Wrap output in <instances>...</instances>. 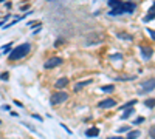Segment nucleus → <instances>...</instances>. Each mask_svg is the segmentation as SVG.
<instances>
[{
	"label": "nucleus",
	"mask_w": 155,
	"mask_h": 139,
	"mask_svg": "<svg viewBox=\"0 0 155 139\" xmlns=\"http://www.w3.org/2000/svg\"><path fill=\"white\" fill-rule=\"evenodd\" d=\"M0 26H3V22H0Z\"/></svg>",
	"instance_id": "obj_29"
},
{
	"label": "nucleus",
	"mask_w": 155,
	"mask_h": 139,
	"mask_svg": "<svg viewBox=\"0 0 155 139\" xmlns=\"http://www.w3.org/2000/svg\"><path fill=\"white\" fill-rule=\"evenodd\" d=\"M67 84H68V79L67 77H62V79H59V81L56 82V88H64Z\"/></svg>",
	"instance_id": "obj_11"
},
{
	"label": "nucleus",
	"mask_w": 155,
	"mask_h": 139,
	"mask_svg": "<svg viewBox=\"0 0 155 139\" xmlns=\"http://www.w3.org/2000/svg\"><path fill=\"white\" fill-rule=\"evenodd\" d=\"M129 128H130V127H121V128H120V133H124V131H127Z\"/></svg>",
	"instance_id": "obj_23"
},
{
	"label": "nucleus",
	"mask_w": 155,
	"mask_h": 139,
	"mask_svg": "<svg viewBox=\"0 0 155 139\" xmlns=\"http://www.w3.org/2000/svg\"><path fill=\"white\" fill-rule=\"evenodd\" d=\"M132 114H133V108H132V107H129V108H127V110L124 111V114H123L121 117H123V119H129V117H130Z\"/></svg>",
	"instance_id": "obj_13"
},
{
	"label": "nucleus",
	"mask_w": 155,
	"mask_h": 139,
	"mask_svg": "<svg viewBox=\"0 0 155 139\" xmlns=\"http://www.w3.org/2000/svg\"><path fill=\"white\" fill-rule=\"evenodd\" d=\"M153 88H155V77L147 79L146 82H143V85H141V93H150Z\"/></svg>",
	"instance_id": "obj_4"
},
{
	"label": "nucleus",
	"mask_w": 155,
	"mask_h": 139,
	"mask_svg": "<svg viewBox=\"0 0 155 139\" xmlns=\"http://www.w3.org/2000/svg\"><path fill=\"white\" fill-rule=\"evenodd\" d=\"M14 104H16L17 107H23V104H20V102H19V101H14Z\"/></svg>",
	"instance_id": "obj_26"
},
{
	"label": "nucleus",
	"mask_w": 155,
	"mask_h": 139,
	"mask_svg": "<svg viewBox=\"0 0 155 139\" xmlns=\"http://www.w3.org/2000/svg\"><path fill=\"white\" fill-rule=\"evenodd\" d=\"M143 121H144V117H138V119H137V121H135L133 124H141Z\"/></svg>",
	"instance_id": "obj_22"
},
{
	"label": "nucleus",
	"mask_w": 155,
	"mask_h": 139,
	"mask_svg": "<svg viewBox=\"0 0 155 139\" xmlns=\"http://www.w3.org/2000/svg\"><path fill=\"white\" fill-rule=\"evenodd\" d=\"M153 19H155V11L153 9H149L147 16L143 17V22H150V20H153Z\"/></svg>",
	"instance_id": "obj_10"
},
{
	"label": "nucleus",
	"mask_w": 155,
	"mask_h": 139,
	"mask_svg": "<svg viewBox=\"0 0 155 139\" xmlns=\"http://www.w3.org/2000/svg\"><path fill=\"white\" fill-rule=\"evenodd\" d=\"M2 108H3V110H6V111H9V105H3Z\"/></svg>",
	"instance_id": "obj_27"
},
{
	"label": "nucleus",
	"mask_w": 155,
	"mask_h": 139,
	"mask_svg": "<svg viewBox=\"0 0 155 139\" xmlns=\"http://www.w3.org/2000/svg\"><path fill=\"white\" fill-rule=\"evenodd\" d=\"M150 136L155 139V127H152V128H150Z\"/></svg>",
	"instance_id": "obj_24"
},
{
	"label": "nucleus",
	"mask_w": 155,
	"mask_h": 139,
	"mask_svg": "<svg viewBox=\"0 0 155 139\" xmlns=\"http://www.w3.org/2000/svg\"><path fill=\"white\" fill-rule=\"evenodd\" d=\"M102 91L104 93H112V91H115V87L113 85H104L102 87Z\"/></svg>",
	"instance_id": "obj_17"
},
{
	"label": "nucleus",
	"mask_w": 155,
	"mask_h": 139,
	"mask_svg": "<svg viewBox=\"0 0 155 139\" xmlns=\"http://www.w3.org/2000/svg\"><path fill=\"white\" fill-rule=\"evenodd\" d=\"M120 39H124V40H129V42H132V36L130 34H126V33H118L116 34Z\"/></svg>",
	"instance_id": "obj_12"
},
{
	"label": "nucleus",
	"mask_w": 155,
	"mask_h": 139,
	"mask_svg": "<svg viewBox=\"0 0 155 139\" xmlns=\"http://www.w3.org/2000/svg\"><path fill=\"white\" fill-rule=\"evenodd\" d=\"M88 84H92V79H87V81H84V82L76 84V85H74V91H79V90H82V88H84V87H87Z\"/></svg>",
	"instance_id": "obj_8"
},
{
	"label": "nucleus",
	"mask_w": 155,
	"mask_h": 139,
	"mask_svg": "<svg viewBox=\"0 0 155 139\" xmlns=\"http://www.w3.org/2000/svg\"><path fill=\"white\" fill-rule=\"evenodd\" d=\"M28 25H30V26L33 28V26H39V25H41V23H39V22H30Z\"/></svg>",
	"instance_id": "obj_21"
},
{
	"label": "nucleus",
	"mask_w": 155,
	"mask_h": 139,
	"mask_svg": "<svg viewBox=\"0 0 155 139\" xmlns=\"http://www.w3.org/2000/svg\"><path fill=\"white\" fill-rule=\"evenodd\" d=\"M138 136H140V131H138V130H133V131H129L127 139H137Z\"/></svg>",
	"instance_id": "obj_14"
},
{
	"label": "nucleus",
	"mask_w": 155,
	"mask_h": 139,
	"mask_svg": "<svg viewBox=\"0 0 155 139\" xmlns=\"http://www.w3.org/2000/svg\"><path fill=\"white\" fill-rule=\"evenodd\" d=\"M115 101H113V99H106V101H102L101 104H99V107L101 108H112V107H115Z\"/></svg>",
	"instance_id": "obj_7"
},
{
	"label": "nucleus",
	"mask_w": 155,
	"mask_h": 139,
	"mask_svg": "<svg viewBox=\"0 0 155 139\" xmlns=\"http://www.w3.org/2000/svg\"><path fill=\"white\" fill-rule=\"evenodd\" d=\"M135 8H137V5H135L133 2H121V0H118V3H116L113 6V9L109 12L110 16H121V14H126V12H133Z\"/></svg>",
	"instance_id": "obj_1"
},
{
	"label": "nucleus",
	"mask_w": 155,
	"mask_h": 139,
	"mask_svg": "<svg viewBox=\"0 0 155 139\" xmlns=\"http://www.w3.org/2000/svg\"><path fill=\"white\" fill-rule=\"evenodd\" d=\"M31 50V43H22L17 48H14L12 51H9V60H19V59H23Z\"/></svg>",
	"instance_id": "obj_2"
},
{
	"label": "nucleus",
	"mask_w": 155,
	"mask_h": 139,
	"mask_svg": "<svg viewBox=\"0 0 155 139\" xmlns=\"http://www.w3.org/2000/svg\"><path fill=\"white\" fill-rule=\"evenodd\" d=\"M85 134H87L88 137H96V136L99 134V130H98V128H88V130L85 131Z\"/></svg>",
	"instance_id": "obj_9"
},
{
	"label": "nucleus",
	"mask_w": 155,
	"mask_h": 139,
	"mask_svg": "<svg viewBox=\"0 0 155 139\" xmlns=\"http://www.w3.org/2000/svg\"><path fill=\"white\" fill-rule=\"evenodd\" d=\"M147 33L150 34V37H152V39H155V31H153V29H150V28H147Z\"/></svg>",
	"instance_id": "obj_20"
},
{
	"label": "nucleus",
	"mask_w": 155,
	"mask_h": 139,
	"mask_svg": "<svg viewBox=\"0 0 155 139\" xmlns=\"http://www.w3.org/2000/svg\"><path fill=\"white\" fill-rule=\"evenodd\" d=\"M152 54H153V51H152L150 47H141V56H143L144 60H149L152 57Z\"/></svg>",
	"instance_id": "obj_6"
},
{
	"label": "nucleus",
	"mask_w": 155,
	"mask_h": 139,
	"mask_svg": "<svg viewBox=\"0 0 155 139\" xmlns=\"http://www.w3.org/2000/svg\"><path fill=\"white\" fill-rule=\"evenodd\" d=\"M8 77H9V74H8V73H3L2 76H0V79H2V81H8Z\"/></svg>",
	"instance_id": "obj_19"
},
{
	"label": "nucleus",
	"mask_w": 155,
	"mask_h": 139,
	"mask_svg": "<svg viewBox=\"0 0 155 139\" xmlns=\"http://www.w3.org/2000/svg\"><path fill=\"white\" fill-rule=\"evenodd\" d=\"M144 105L147 108H153L155 107V99H147V101H144Z\"/></svg>",
	"instance_id": "obj_16"
},
{
	"label": "nucleus",
	"mask_w": 155,
	"mask_h": 139,
	"mask_svg": "<svg viewBox=\"0 0 155 139\" xmlns=\"http://www.w3.org/2000/svg\"><path fill=\"white\" fill-rule=\"evenodd\" d=\"M62 64V59L61 57H51V59H48V60L45 62V68L47 70H50V68H54V67H57V65H61Z\"/></svg>",
	"instance_id": "obj_5"
},
{
	"label": "nucleus",
	"mask_w": 155,
	"mask_h": 139,
	"mask_svg": "<svg viewBox=\"0 0 155 139\" xmlns=\"http://www.w3.org/2000/svg\"><path fill=\"white\" fill-rule=\"evenodd\" d=\"M133 104H137V99H132L130 102H127V104H124V105H121L120 107V110H124V108H129V107H133Z\"/></svg>",
	"instance_id": "obj_15"
},
{
	"label": "nucleus",
	"mask_w": 155,
	"mask_h": 139,
	"mask_svg": "<svg viewBox=\"0 0 155 139\" xmlns=\"http://www.w3.org/2000/svg\"><path fill=\"white\" fill-rule=\"evenodd\" d=\"M67 99H68V93H65V91H56L51 96V99H50V104L51 105H57V104L65 102Z\"/></svg>",
	"instance_id": "obj_3"
},
{
	"label": "nucleus",
	"mask_w": 155,
	"mask_h": 139,
	"mask_svg": "<svg viewBox=\"0 0 155 139\" xmlns=\"http://www.w3.org/2000/svg\"><path fill=\"white\" fill-rule=\"evenodd\" d=\"M109 139H123V137H120V136H113V137H109Z\"/></svg>",
	"instance_id": "obj_28"
},
{
	"label": "nucleus",
	"mask_w": 155,
	"mask_h": 139,
	"mask_svg": "<svg viewBox=\"0 0 155 139\" xmlns=\"http://www.w3.org/2000/svg\"><path fill=\"white\" fill-rule=\"evenodd\" d=\"M11 47H12V43L5 45V47H3V53H5V54H6V53H9V51H11Z\"/></svg>",
	"instance_id": "obj_18"
},
{
	"label": "nucleus",
	"mask_w": 155,
	"mask_h": 139,
	"mask_svg": "<svg viewBox=\"0 0 155 139\" xmlns=\"http://www.w3.org/2000/svg\"><path fill=\"white\" fill-rule=\"evenodd\" d=\"M33 117H34V119H37V121H42V117L39 116V114H33Z\"/></svg>",
	"instance_id": "obj_25"
}]
</instances>
